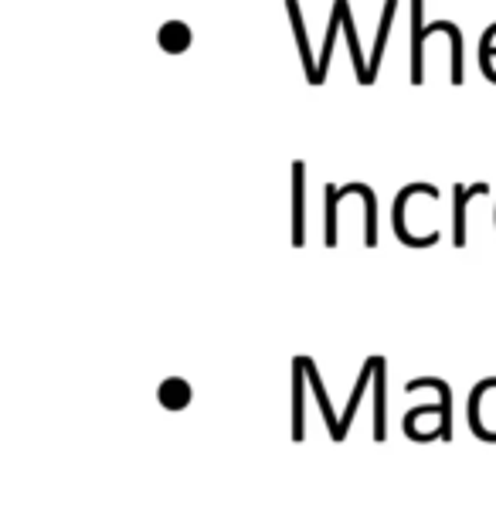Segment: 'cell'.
Wrapping results in <instances>:
<instances>
[{"label": "cell", "instance_id": "cell-8", "mask_svg": "<svg viewBox=\"0 0 496 519\" xmlns=\"http://www.w3.org/2000/svg\"><path fill=\"white\" fill-rule=\"evenodd\" d=\"M340 34H344V4H340V0H333V11H330V21H327V34H323V51H320V82H327L333 45H337Z\"/></svg>", "mask_w": 496, "mask_h": 519}, {"label": "cell", "instance_id": "cell-6", "mask_svg": "<svg viewBox=\"0 0 496 519\" xmlns=\"http://www.w3.org/2000/svg\"><path fill=\"white\" fill-rule=\"evenodd\" d=\"M306 245V163H293V248Z\"/></svg>", "mask_w": 496, "mask_h": 519}, {"label": "cell", "instance_id": "cell-4", "mask_svg": "<svg viewBox=\"0 0 496 519\" xmlns=\"http://www.w3.org/2000/svg\"><path fill=\"white\" fill-rule=\"evenodd\" d=\"M483 194H490V184L452 187V245L456 248H466V207L473 197H483Z\"/></svg>", "mask_w": 496, "mask_h": 519}, {"label": "cell", "instance_id": "cell-1", "mask_svg": "<svg viewBox=\"0 0 496 519\" xmlns=\"http://www.w3.org/2000/svg\"><path fill=\"white\" fill-rule=\"evenodd\" d=\"M452 31H463L456 21H425V0H408V55H412V85L425 82V41L432 34H452Z\"/></svg>", "mask_w": 496, "mask_h": 519}, {"label": "cell", "instance_id": "cell-13", "mask_svg": "<svg viewBox=\"0 0 496 519\" xmlns=\"http://www.w3.org/2000/svg\"><path fill=\"white\" fill-rule=\"evenodd\" d=\"M374 377V357L364 363V374L361 380H357V387H354V394H350V404H347V414H344V421H340V428H337V435H333V441H344L347 435V428H350V418H354V411H357V404H361V394H364V384L367 380Z\"/></svg>", "mask_w": 496, "mask_h": 519}, {"label": "cell", "instance_id": "cell-7", "mask_svg": "<svg viewBox=\"0 0 496 519\" xmlns=\"http://www.w3.org/2000/svg\"><path fill=\"white\" fill-rule=\"evenodd\" d=\"M425 387H432V391H439V438L449 441L452 438V414H449V387L446 380H435V377H422V380H412V384H405V394H415V391H425Z\"/></svg>", "mask_w": 496, "mask_h": 519}, {"label": "cell", "instance_id": "cell-11", "mask_svg": "<svg viewBox=\"0 0 496 519\" xmlns=\"http://www.w3.org/2000/svg\"><path fill=\"white\" fill-rule=\"evenodd\" d=\"M293 401H296V408H293V441H303L306 438V425H303V397H306V391H303V377H306V370H303V360L296 357V363H293Z\"/></svg>", "mask_w": 496, "mask_h": 519}, {"label": "cell", "instance_id": "cell-3", "mask_svg": "<svg viewBox=\"0 0 496 519\" xmlns=\"http://www.w3.org/2000/svg\"><path fill=\"white\" fill-rule=\"evenodd\" d=\"M286 14H289V24H293V38H296V48H299V62H303L306 82L323 85L320 65H316L313 55H310V34H306V21H303V7H299V0H286Z\"/></svg>", "mask_w": 496, "mask_h": 519}, {"label": "cell", "instance_id": "cell-15", "mask_svg": "<svg viewBox=\"0 0 496 519\" xmlns=\"http://www.w3.org/2000/svg\"><path fill=\"white\" fill-rule=\"evenodd\" d=\"M191 401V387L184 384V380H167L164 387H160V404H164V408H170V411H181L184 404Z\"/></svg>", "mask_w": 496, "mask_h": 519}, {"label": "cell", "instance_id": "cell-10", "mask_svg": "<svg viewBox=\"0 0 496 519\" xmlns=\"http://www.w3.org/2000/svg\"><path fill=\"white\" fill-rule=\"evenodd\" d=\"M344 4V38H347V51H350V62H354V75L357 82L367 85V58H364V48H361V38H357V28H354V14H350V4Z\"/></svg>", "mask_w": 496, "mask_h": 519}, {"label": "cell", "instance_id": "cell-9", "mask_svg": "<svg viewBox=\"0 0 496 519\" xmlns=\"http://www.w3.org/2000/svg\"><path fill=\"white\" fill-rule=\"evenodd\" d=\"M157 45L164 48L167 55H184V51L194 45V34L184 21H167L164 28L157 31Z\"/></svg>", "mask_w": 496, "mask_h": 519}, {"label": "cell", "instance_id": "cell-5", "mask_svg": "<svg viewBox=\"0 0 496 519\" xmlns=\"http://www.w3.org/2000/svg\"><path fill=\"white\" fill-rule=\"evenodd\" d=\"M395 14H398V0H384L381 24H378V34H374V48H371V58H367V85H374L381 75V58H384V51H388L391 28H395Z\"/></svg>", "mask_w": 496, "mask_h": 519}, {"label": "cell", "instance_id": "cell-2", "mask_svg": "<svg viewBox=\"0 0 496 519\" xmlns=\"http://www.w3.org/2000/svg\"><path fill=\"white\" fill-rule=\"evenodd\" d=\"M415 194H425V197H435V201H439V190H435L432 184H408L405 190H398V197H395V214H391V224H395V235H398L401 245L432 248L435 241H439V231H429V235H412V231L405 228V207Z\"/></svg>", "mask_w": 496, "mask_h": 519}, {"label": "cell", "instance_id": "cell-14", "mask_svg": "<svg viewBox=\"0 0 496 519\" xmlns=\"http://www.w3.org/2000/svg\"><path fill=\"white\" fill-rule=\"evenodd\" d=\"M493 58H496V34H493V24H490V28L483 31V38H480V72H483V79L490 85H496Z\"/></svg>", "mask_w": 496, "mask_h": 519}, {"label": "cell", "instance_id": "cell-12", "mask_svg": "<svg viewBox=\"0 0 496 519\" xmlns=\"http://www.w3.org/2000/svg\"><path fill=\"white\" fill-rule=\"evenodd\" d=\"M374 384H378V404H374V441L388 438V418H384V360L374 357Z\"/></svg>", "mask_w": 496, "mask_h": 519}, {"label": "cell", "instance_id": "cell-16", "mask_svg": "<svg viewBox=\"0 0 496 519\" xmlns=\"http://www.w3.org/2000/svg\"><path fill=\"white\" fill-rule=\"evenodd\" d=\"M299 360H303V370H306V377H310L313 391H316V397H320V411H323V418H327V428H330V435H337L340 421H333V411H330V397L323 394V387H320V374H316L313 360H306V357H299Z\"/></svg>", "mask_w": 496, "mask_h": 519}]
</instances>
